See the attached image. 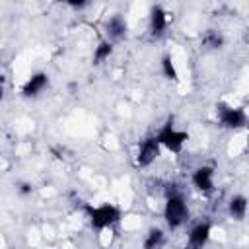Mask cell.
<instances>
[{
    "label": "cell",
    "instance_id": "obj_1",
    "mask_svg": "<svg viewBox=\"0 0 249 249\" xmlns=\"http://www.w3.org/2000/svg\"><path fill=\"white\" fill-rule=\"evenodd\" d=\"M161 218L167 230L177 231L185 228L191 220V206L187 202V196L181 191H169L165 195L163 206H161Z\"/></svg>",
    "mask_w": 249,
    "mask_h": 249
},
{
    "label": "cell",
    "instance_id": "obj_2",
    "mask_svg": "<svg viewBox=\"0 0 249 249\" xmlns=\"http://www.w3.org/2000/svg\"><path fill=\"white\" fill-rule=\"evenodd\" d=\"M84 216L93 231L113 230L123 220V208L115 202H99V204H84Z\"/></svg>",
    "mask_w": 249,
    "mask_h": 249
},
{
    "label": "cell",
    "instance_id": "obj_3",
    "mask_svg": "<svg viewBox=\"0 0 249 249\" xmlns=\"http://www.w3.org/2000/svg\"><path fill=\"white\" fill-rule=\"evenodd\" d=\"M154 136H156V140H158V144H160L161 150L171 152V154H175V156H179V154L185 150V146H187V142H189V138H191L187 130L179 128V126L173 123V117H169V119L154 132Z\"/></svg>",
    "mask_w": 249,
    "mask_h": 249
},
{
    "label": "cell",
    "instance_id": "obj_4",
    "mask_svg": "<svg viewBox=\"0 0 249 249\" xmlns=\"http://www.w3.org/2000/svg\"><path fill=\"white\" fill-rule=\"evenodd\" d=\"M216 113V123L220 128L230 130V132H239L247 126V111L243 107L231 105L228 101H218L214 107Z\"/></svg>",
    "mask_w": 249,
    "mask_h": 249
},
{
    "label": "cell",
    "instance_id": "obj_5",
    "mask_svg": "<svg viewBox=\"0 0 249 249\" xmlns=\"http://www.w3.org/2000/svg\"><path fill=\"white\" fill-rule=\"evenodd\" d=\"M161 152H163V150L160 148V144H158V140H156L154 134L144 136V138L138 142L136 152H134V167H136V169H146V167L154 165V163L160 160Z\"/></svg>",
    "mask_w": 249,
    "mask_h": 249
},
{
    "label": "cell",
    "instance_id": "obj_6",
    "mask_svg": "<svg viewBox=\"0 0 249 249\" xmlns=\"http://www.w3.org/2000/svg\"><path fill=\"white\" fill-rule=\"evenodd\" d=\"M171 25V14L161 4H152L148 10V35L152 41L161 39Z\"/></svg>",
    "mask_w": 249,
    "mask_h": 249
},
{
    "label": "cell",
    "instance_id": "obj_7",
    "mask_svg": "<svg viewBox=\"0 0 249 249\" xmlns=\"http://www.w3.org/2000/svg\"><path fill=\"white\" fill-rule=\"evenodd\" d=\"M191 185L202 196H210L216 191V167L210 163H200L191 171Z\"/></svg>",
    "mask_w": 249,
    "mask_h": 249
},
{
    "label": "cell",
    "instance_id": "obj_8",
    "mask_svg": "<svg viewBox=\"0 0 249 249\" xmlns=\"http://www.w3.org/2000/svg\"><path fill=\"white\" fill-rule=\"evenodd\" d=\"M214 233V224L210 220H196L191 224L187 231V241L185 249H206Z\"/></svg>",
    "mask_w": 249,
    "mask_h": 249
},
{
    "label": "cell",
    "instance_id": "obj_9",
    "mask_svg": "<svg viewBox=\"0 0 249 249\" xmlns=\"http://www.w3.org/2000/svg\"><path fill=\"white\" fill-rule=\"evenodd\" d=\"M49 86H51V76H49V72H45V70H35V72H31V74L23 80V84L19 86V95H21L23 99H37V97H41V95L49 89Z\"/></svg>",
    "mask_w": 249,
    "mask_h": 249
},
{
    "label": "cell",
    "instance_id": "obj_10",
    "mask_svg": "<svg viewBox=\"0 0 249 249\" xmlns=\"http://www.w3.org/2000/svg\"><path fill=\"white\" fill-rule=\"evenodd\" d=\"M103 33H105L103 39H107L113 45L124 41L126 35H128V21H126V18L123 14H111L103 21Z\"/></svg>",
    "mask_w": 249,
    "mask_h": 249
},
{
    "label": "cell",
    "instance_id": "obj_11",
    "mask_svg": "<svg viewBox=\"0 0 249 249\" xmlns=\"http://www.w3.org/2000/svg\"><path fill=\"white\" fill-rule=\"evenodd\" d=\"M247 208H249V202H247V196L243 193L231 195L228 198V202H226L228 218L233 220V222H243L247 218Z\"/></svg>",
    "mask_w": 249,
    "mask_h": 249
},
{
    "label": "cell",
    "instance_id": "obj_12",
    "mask_svg": "<svg viewBox=\"0 0 249 249\" xmlns=\"http://www.w3.org/2000/svg\"><path fill=\"white\" fill-rule=\"evenodd\" d=\"M167 243V231L160 226H150L142 235V249H161Z\"/></svg>",
    "mask_w": 249,
    "mask_h": 249
},
{
    "label": "cell",
    "instance_id": "obj_13",
    "mask_svg": "<svg viewBox=\"0 0 249 249\" xmlns=\"http://www.w3.org/2000/svg\"><path fill=\"white\" fill-rule=\"evenodd\" d=\"M200 47H204L206 51H222L226 47V37L220 29L208 27L200 35Z\"/></svg>",
    "mask_w": 249,
    "mask_h": 249
},
{
    "label": "cell",
    "instance_id": "obj_14",
    "mask_svg": "<svg viewBox=\"0 0 249 249\" xmlns=\"http://www.w3.org/2000/svg\"><path fill=\"white\" fill-rule=\"evenodd\" d=\"M113 53H115V45L109 43L107 39H99L97 45L93 47V53H91V64H93V66L105 64V62L113 56Z\"/></svg>",
    "mask_w": 249,
    "mask_h": 249
},
{
    "label": "cell",
    "instance_id": "obj_15",
    "mask_svg": "<svg viewBox=\"0 0 249 249\" xmlns=\"http://www.w3.org/2000/svg\"><path fill=\"white\" fill-rule=\"evenodd\" d=\"M160 72H161V76L165 80L179 82V70H177V64H175V60H173V56L169 53L161 54V58H160Z\"/></svg>",
    "mask_w": 249,
    "mask_h": 249
},
{
    "label": "cell",
    "instance_id": "obj_16",
    "mask_svg": "<svg viewBox=\"0 0 249 249\" xmlns=\"http://www.w3.org/2000/svg\"><path fill=\"white\" fill-rule=\"evenodd\" d=\"M16 191H18V195H21V196H29V195L33 193V185L27 183V181H19V183L16 185Z\"/></svg>",
    "mask_w": 249,
    "mask_h": 249
},
{
    "label": "cell",
    "instance_id": "obj_17",
    "mask_svg": "<svg viewBox=\"0 0 249 249\" xmlns=\"http://www.w3.org/2000/svg\"><path fill=\"white\" fill-rule=\"evenodd\" d=\"M66 6L68 8H72V10H84V8H88L89 6V2H86V0H70V2H66Z\"/></svg>",
    "mask_w": 249,
    "mask_h": 249
},
{
    "label": "cell",
    "instance_id": "obj_18",
    "mask_svg": "<svg viewBox=\"0 0 249 249\" xmlns=\"http://www.w3.org/2000/svg\"><path fill=\"white\" fill-rule=\"evenodd\" d=\"M6 97V78L0 74V101Z\"/></svg>",
    "mask_w": 249,
    "mask_h": 249
}]
</instances>
